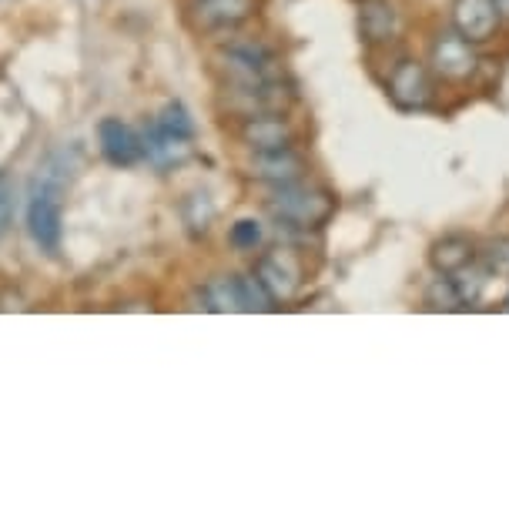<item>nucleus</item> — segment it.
Returning a JSON list of instances; mask_svg holds the SVG:
<instances>
[{
	"instance_id": "obj_21",
	"label": "nucleus",
	"mask_w": 509,
	"mask_h": 512,
	"mask_svg": "<svg viewBox=\"0 0 509 512\" xmlns=\"http://www.w3.org/2000/svg\"><path fill=\"white\" fill-rule=\"evenodd\" d=\"M479 262L489 268V275L493 278H509V238L489 241L486 251L479 255Z\"/></svg>"
},
{
	"instance_id": "obj_12",
	"label": "nucleus",
	"mask_w": 509,
	"mask_h": 512,
	"mask_svg": "<svg viewBox=\"0 0 509 512\" xmlns=\"http://www.w3.org/2000/svg\"><path fill=\"white\" fill-rule=\"evenodd\" d=\"M238 138L248 151H282V148H295V131L282 114H252V118H242V128H238Z\"/></svg>"
},
{
	"instance_id": "obj_8",
	"label": "nucleus",
	"mask_w": 509,
	"mask_h": 512,
	"mask_svg": "<svg viewBox=\"0 0 509 512\" xmlns=\"http://www.w3.org/2000/svg\"><path fill=\"white\" fill-rule=\"evenodd\" d=\"M228 108L242 118L252 114H285L288 104L295 101V94L285 88V81H265V84H245V88H225Z\"/></svg>"
},
{
	"instance_id": "obj_17",
	"label": "nucleus",
	"mask_w": 509,
	"mask_h": 512,
	"mask_svg": "<svg viewBox=\"0 0 509 512\" xmlns=\"http://www.w3.org/2000/svg\"><path fill=\"white\" fill-rule=\"evenodd\" d=\"M181 218H185V225L195 231V235H205L211 228V221H215V205H211V198L205 191H191V195L181 201Z\"/></svg>"
},
{
	"instance_id": "obj_6",
	"label": "nucleus",
	"mask_w": 509,
	"mask_h": 512,
	"mask_svg": "<svg viewBox=\"0 0 509 512\" xmlns=\"http://www.w3.org/2000/svg\"><path fill=\"white\" fill-rule=\"evenodd\" d=\"M429 64H432V71L439 77H446V81H466V77H473L479 67L476 44L466 41L459 31H443L436 41H432Z\"/></svg>"
},
{
	"instance_id": "obj_16",
	"label": "nucleus",
	"mask_w": 509,
	"mask_h": 512,
	"mask_svg": "<svg viewBox=\"0 0 509 512\" xmlns=\"http://www.w3.org/2000/svg\"><path fill=\"white\" fill-rule=\"evenodd\" d=\"M429 262L439 275H456V272H463L466 265L476 262V248H473V241L463 235H446L443 241L432 245Z\"/></svg>"
},
{
	"instance_id": "obj_2",
	"label": "nucleus",
	"mask_w": 509,
	"mask_h": 512,
	"mask_svg": "<svg viewBox=\"0 0 509 512\" xmlns=\"http://www.w3.org/2000/svg\"><path fill=\"white\" fill-rule=\"evenodd\" d=\"M27 235L44 255H57L64 241V178L54 171L37 175L27 201Z\"/></svg>"
},
{
	"instance_id": "obj_24",
	"label": "nucleus",
	"mask_w": 509,
	"mask_h": 512,
	"mask_svg": "<svg viewBox=\"0 0 509 512\" xmlns=\"http://www.w3.org/2000/svg\"><path fill=\"white\" fill-rule=\"evenodd\" d=\"M503 308H506V312H509V295H506V302H503Z\"/></svg>"
},
{
	"instance_id": "obj_19",
	"label": "nucleus",
	"mask_w": 509,
	"mask_h": 512,
	"mask_svg": "<svg viewBox=\"0 0 509 512\" xmlns=\"http://www.w3.org/2000/svg\"><path fill=\"white\" fill-rule=\"evenodd\" d=\"M155 124H161V128L171 134H181V138H195V121H191V114L181 101H168L165 108L158 111Z\"/></svg>"
},
{
	"instance_id": "obj_1",
	"label": "nucleus",
	"mask_w": 509,
	"mask_h": 512,
	"mask_svg": "<svg viewBox=\"0 0 509 512\" xmlns=\"http://www.w3.org/2000/svg\"><path fill=\"white\" fill-rule=\"evenodd\" d=\"M265 211L268 218L275 221L278 228L285 231H315L322 228L325 221L332 218L335 211V198L319 185H309V181H292V185H278L272 191V198H265Z\"/></svg>"
},
{
	"instance_id": "obj_18",
	"label": "nucleus",
	"mask_w": 509,
	"mask_h": 512,
	"mask_svg": "<svg viewBox=\"0 0 509 512\" xmlns=\"http://www.w3.org/2000/svg\"><path fill=\"white\" fill-rule=\"evenodd\" d=\"M426 305L432 308V312H456V308H466L463 298H459V292H456L453 275L432 278V285L426 288Z\"/></svg>"
},
{
	"instance_id": "obj_14",
	"label": "nucleus",
	"mask_w": 509,
	"mask_h": 512,
	"mask_svg": "<svg viewBox=\"0 0 509 512\" xmlns=\"http://www.w3.org/2000/svg\"><path fill=\"white\" fill-rule=\"evenodd\" d=\"M98 144H101L104 158L111 164H118V168H131V164H138L144 158L141 134L121 118H104L98 124Z\"/></svg>"
},
{
	"instance_id": "obj_3",
	"label": "nucleus",
	"mask_w": 509,
	"mask_h": 512,
	"mask_svg": "<svg viewBox=\"0 0 509 512\" xmlns=\"http://www.w3.org/2000/svg\"><path fill=\"white\" fill-rule=\"evenodd\" d=\"M218 71L225 77V88H245V84H265L282 77V61L272 47L235 41L218 51Z\"/></svg>"
},
{
	"instance_id": "obj_9",
	"label": "nucleus",
	"mask_w": 509,
	"mask_h": 512,
	"mask_svg": "<svg viewBox=\"0 0 509 512\" xmlns=\"http://www.w3.org/2000/svg\"><path fill=\"white\" fill-rule=\"evenodd\" d=\"M252 17H255V0H195L191 4V24L201 34L238 31Z\"/></svg>"
},
{
	"instance_id": "obj_13",
	"label": "nucleus",
	"mask_w": 509,
	"mask_h": 512,
	"mask_svg": "<svg viewBox=\"0 0 509 512\" xmlns=\"http://www.w3.org/2000/svg\"><path fill=\"white\" fill-rule=\"evenodd\" d=\"M499 21H503V14H499L496 0H453V31L463 34L466 41H489Z\"/></svg>"
},
{
	"instance_id": "obj_23",
	"label": "nucleus",
	"mask_w": 509,
	"mask_h": 512,
	"mask_svg": "<svg viewBox=\"0 0 509 512\" xmlns=\"http://www.w3.org/2000/svg\"><path fill=\"white\" fill-rule=\"evenodd\" d=\"M496 7H499V14L509 17V0H496Z\"/></svg>"
},
{
	"instance_id": "obj_15",
	"label": "nucleus",
	"mask_w": 509,
	"mask_h": 512,
	"mask_svg": "<svg viewBox=\"0 0 509 512\" xmlns=\"http://www.w3.org/2000/svg\"><path fill=\"white\" fill-rule=\"evenodd\" d=\"M399 31V14L389 0H362L359 34L366 44H389Z\"/></svg>"
},
{
	"instance_id": "obj_11",
	"label": "nucleus",
	"mask_w": 509,
	"mask_h": 512,
	"mask_svg": "<svg viewBox=\"0 0 509 512\" xmlns=\"http://www.w3.org/2000/svg\"><path fill=\"white\" fill-rule=\"evenodd\" d=\"M248 175L262 185H292V181L305 178V158L295 148H282V151H255L248 158Z\"/></svg>"
},
{
	"instance_id": "obj_20",
	"label": "nucleus",
	"mask_w": 509,
	"mask_h": 512,
	"mask_svg": "<svg viewBox=\"0 0 509 512\" xmlns=\"http://www.w3.org/2000/svg\"><path fill=\"white\" fill-rule=\"evenodd\" d=\"M228 241H232V248H238V251H258V248H262V241H265L262 221L238 218L232 225V231H228Z\"/></svg>"
},
{
	"instance_id": "obj_5",
	"label": "nucleus",
	"mask_w": 509,
	"mask_h": 512,
	"mask_svg": "<svg viewBox=\"0 0 509 512\" xmlns=\"http://www.w3.org/2000/svg\"><path fill=\"white\" fill-rule=\"evenodd\" d=\"M258 285L265 288L272 302H292L299 295V288L305 282V268H302V258L295 255L288 245H278V248H268L262 255L255 258V272Z\"/></svg>"
},
{
	"instance_id": "obj_22",
	"label": "nucleus",
	"mask_w": 509,
	"mask_h": 512,
	"mask_svg": "<svg viewBox=\"0 0 509 512\" xmlns=\"http://www.w3.org/2000/svg\"><path fill=\"white\" fill-rule=\"evenodd\" d=\"M14 221V181L7 178V171H0V238L7 235Z\"/></svg>"
},
{
	"instance_id": "obj_10",
	"label": "nucleus",
	"mask_w": 509,
	"mask_h": 512,
	"mask_svg": "<svg viewBox=\"0 0 509 512\" xmlns=\"http://www.w3.org/2000/svg\"><path fill=\"white\" fill-rule=\"evenodd\" d=\"M191 141L195 138H181V134L165 131L161 124H151V128H144L141 134L144 161L158 171H178V168H185L191 161V154H195V144Z\"/></svg>"
},
{
	"instance_id": "obj_4",
	"label": "nucleus",
	"mask_w": 509,
	"mask_h": 512,
	"mask_svg": "<svg viewBox=\"0 0 509 512\" xmlns=\"http://www.w3.org/2000/svg\"><path fill=\"white\" fill-rule=\"evenodd\" d=\"M201 302L208 312L228 315V312H268L275 302L258 285L255 275H218L201 288Z\"/></svg>"
},
{
	"instance_id": "obj_7",
	"label": "nucleus",
	"mask_w": 509,
	"mask_h": 512,
	"mask_svg": "<svg viewBox=\"0 0 509 512\" xmlns=\"http://www.w3.org/2000/svg\"><path fill=\"white\" fill-rule=\"evenodd\" d=\"M389 98L399 111H422L432 104V81L426 64L402 57L389 71Z\"/></svg>"
}]
</instances>
